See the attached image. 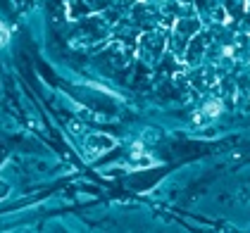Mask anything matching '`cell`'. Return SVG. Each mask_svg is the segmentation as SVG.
Returning <instances> with one entry per match:
<instances>
[{
  "instance_id": "6da1fadb",
  "label": "cell",
  "mask_w": 250,
  "mask_h": 233,
  "mask_svg": "<svg viewBox=\"0 0 250 233\" xmlns=\"http://www.w3.org/2000/svg\"><path fill=\"white\" fill-rule=\"evenodd\" d=\"M7 36H10V34H7V29L0 24V45H5V43H7Z\"/></svg>"
},
{
  "instance_id": "7a4b0ae2",
  "label": "cell",
  "mask_w": 250,
  "mask_h": 233,
  "mask_svg": "<svg viewBox=\"0 0 250 233\" xmlns=\"http://www.w3.org/2000/svg\"><path fill=\"white\" fill-rule=\"evenodd\" d=\"M205 112H208V115H217V112H219V102H212L210 107H205Z\"/></svg>"
}]
</instances>
